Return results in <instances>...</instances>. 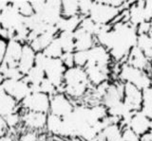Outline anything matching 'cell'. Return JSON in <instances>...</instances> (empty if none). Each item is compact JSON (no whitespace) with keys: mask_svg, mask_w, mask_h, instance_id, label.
<instances>
[{"mask_svg":"<svg viewBox=\"0 0 152 141\" xmlns=\"http://www.w3.org/2000/svg\"><path fill=\"white\" fill-rule=\"evenodd\" d=\"M136 27L128 22H118L113 24L111 30V46L109 53L112 60L119 62L124 59H127L130 50L137 43Z\"/></svg>","mask_w":152,"mask_h":141,"instance_id":"cell-1","label":"cell"},{"mask_svg":"<svg viewBox=\"0 0 152 141\" xmlns=\"http://www.w3.org/2000/svg\"><path fill=\"white\" fill-rule=\"evenodd\" d=\"M90 83L85 68L73 67L66 70L64 75L63 93L70 100H78L88 93Z\"/></svg>","mask_w":152,"mask_h":141,"instance_id":"cell-2","label":"cell"},{"mask_svg":"<svg viewBox=\"0 0 152 141\" xmlns=\"http://www.w3.org/2000/svg\"><path fill=\"white\" fill-rule=\"evenodd\" d=\"M118 78L123 83H129L144 90L152 84V76L148 72L137 69L127 63L123 64L118 72Z\"/></svg>","mask_w":152,"mask_h":141,"instance_id":"cell-3","label":"cell"},{"mask_svg":"<svg viewBox=\"0 0 152 141\" xmlns=\"http://www.w3.org/2000/svg\"><path fill=\"white\" fill-rule=\"evenodd\" d=\"M122 9L112 7L104 1H94L88 17L98 25H113Z\"/></svg>","mask_w":152,"mask_h":141,"instance_id":"cell-4","label":"cell"},{"mask_svg":"<svg viewBox=\"0 0 152 141\" xmlns=\"http://www.w3.org/2000/svg\"><path fill=\"white\" fill-rule=\"evenodd\" d=\"M46 79L53 84L57 89V93H63L64 75L66 72V67L61 59L48 58L43 67Z\"/></svg>","mask_w":152,"mask_h":141,"instance_id":"cell-5","label":"cell"},{"mask_svg":"<svg viewBox=\"0 0 152 141\" xmlns=\"http://www.w3.org/2000/svg\"><path fill=\"white\" fill-rule=\"evenodd\" d=\"M50 97L42 92L31 93L20 102V108L24 111L42 113L48 115L50 113Z\"/></svg>","mask_w":152,"mask_h":141,"instance_id":"cell-6","label":"cell"},{"mask_svg":"<svg viewBox=\"0 0 152 141\" xmlns=\"http://www.w3.org/2000/svg\"><path fill=\"white\" fill-rule=\"evenodd\" d=\"M1 88L4 92L12 97L17 102L20 103L24 98L31 93V86L25 80H11L5 79Z\"/></svg>","mask_w":152,"mask_h":141,"instance_id":"cell-7","label":"cell"},{"mask_svg":"<svg viewBox=\"0 0 152 141\" xmlns=\"http://www.w3.org/2000/svg\"><path fill=\"white\" fill-rule=\"evenodd\" d=\"M73 101L65 95L64 93H56L50 97V113L60 117H65L69 115L74 109Z\"/></svg>","mask_w":152,"mask_h":141,"instance_id":"cell-8","label":"cell"},{"mask_svg":"<svg viewBox=\"0 0 152 141\" xmlns=\"http://www.w3.org/2000/svg\"><path fill=\"white\" fill-rule=\"evenodd\" d=\"M85 71L87 73L90 85L93 87L107 82L111 74L110 67H100L93 64H88L86 65Z\"/></svg>","mask_w":152,"mask_h":141,"instance_id":"cell-9","label":"cell"},{"mask_svg":"<svg viewBox=\"0 0 152 141\" xmlns=\"http://www.w3.org/2000/svg\"><path fill=\"white\" fill-rule=\"evenodd\" d=\"M61 7V1H45L43 10L36 15L39 16L41 20L45 22L47 25L56 26V24L62 18Z\"/></svg>","mask_w":152,"mask_h":141,"instance_id":"cell-10","label":"cell"},{"mask_svg":"<svg viewBox=\"0 0 152 141\" xmlns=\"http://www.w3.org/2000/svg\"><path fill=\"white\" fill-rule=\"evenodd\" d=\"M123 101L132 112L140 111L142 105V90L129 83H125Z\"/></svg>","mask_w":152,"mask_h":141,"instance_id":"cell-11","label":"cell"},{"mask_svg":"<svg viewBox=\"0 0 152 141\" xmlns=\"http://www.w3.org/2000/svg\"><path fill=\"white\" fill-rule=\"evenodd\" d=\"M21 115V123L26 127L27 130L31 131H42L46 129L48 115L42 113H35L30 111H24Z\"/></svg>","mask_w":152,"mask_h":141,"instance_id":"cell-12","label":"cell"},{"mask_svg":"<svg viewBox=\"0 0 152 141\" xmlns=\"http://www.w3.org/2000/svg\"><path fill=\"white\" fill-rule=\"evenodd\" d=\"M23 46L24 44L15 39L8 40L3 64H6L8 67H17L22 54Z\"/></svg>","mask_w":152,"mask_h":141,"instance_id":"cell-13","label":"cell"},{"mask_svg":"<svg viewBox=\"0 0 152 141\" xmlns=\"http://www.w3.org/2000/svg\"><path fill=\"white\" fill-rule=\"evenodd\" d=\"M124 87L125 83L123 82H115V83H109L106 94L104 95L101 103L108 109L114 105L118 104L119 102L123 101L124 98Z\"/></svg>","mask_w":152,"mask_h":141,"instance_id":"cell-14","label":"cell"},{"mask_svg":"<svg viewBox=\"0 0 152 141\" xmlns=\"http://www.w3.org/2000/svg\"><path fill=\"white\" fill-rule=\"evenodd\" d=\"M126 63L132 65L133 67L142 70V71L148 73L152 71V61L147 58L137 46H135L130 50L129 54L127 56Z\"/></svg>","mask_w":152,"mask_h":141,"instance_id":"cell-15","label":"cell"},{"mask_svg":"<svg viewBox=\"0 0 152 141\" xmlns=\"http://www.w3.org/2000/svg\"><path fill=\"white\" fill-rule=\"evenodd\" d=\"M88 64H93L96 65H100V67H109L112 61L109 51L106 48H104V46L98 44H96L93 48L88 50Z\"/></svg>","mask_w":152,"mask_h":141,"instance_id":"cell-16","label":"cell"},{"mask_svg":"<svg viewBox=\"0 0 152 141\" xmlns=\"http://www.w3.org/2000/svg\"><path fill=\"white\" fill-rule=\"evenodd\" d=\"M59 34V31L57 30L56 26H49L48 30L40 35H38L36 38L31 41L30 44L31 48L35 51V52H43L44 49L49 46L52 41H53L57 35Z\"/></svg>","mask_w":152,"mask_h":141,"instance_id":"cell-17","label":"cell"},{"mask_svg":"<svg viewBox=\"0 0 152 141\" xmlns=\"http://www.w3.org/2000/svg\"><path fill=\"white\" fill-rule=\"evenodd\" d=\"M145 1H131L127 8V22L133 27H138L145 19Z\"/></svg>","mask_w":152,"mask_h":141,"instance_id":"cell-18","label":"cell"},{"mask_svg":"<svg viewBox=\"0 0 152 141\" xmlns=\"http://www.w3.org/2000/svg\"><path fill=\"white\" fill-rule=\"evenodd\" d=\"M35 55H36V52L31 48L30 45L24 44L21 57L17 65V68L19 69V71L23 74L24 77H25L28 73V71L34 67Z\"/></svg>","mask_w":152,"mask_h":141,"instance_id":"cell-19","label":"cell"},{"mask_svg":"<svg viewBox=\"0 0 152 141\" xmlns=\"http://www.w3.org/2000/svg\"><path fill=\"white\" fill-rule=\"evenodd\" d=\"M149 125L150 119L148 117H146L141 111H137L131 116L127 127H129L139 136H142L149 132Z\"/></svg>","mask_w":152,"mask_h":141,"instance_id":"cell-20","label":"cell"},{"mask_svg":"<svg viewBox=\"0 0 152 141\" xmlns=\"http://www.w3.org/2000/svg\"><path fill=\"white\" fill-rule=\"evenodd\" d=\"M75 41V51H88L96 45L95 37L86 32L82 29H79L73 32Z\"/></svg>","mask_w":152,"mask_h":141,"instance_id":"cell-21","label":"cell"},{"mask_svg":"<svg viewBox=\"0 0 152 141\" xmlns=\"http://www.w3.org/2000/svg\"><path fill=\"white\" fill-rule=\"evenodd\" d=\"M19 109H20V103L17 102L9 94L4 92L0 87V116L5 117L19 112Z\"/></svg>","mask_w":152,"mask_h":141,"instance_id":"cell-22","label":"cell"},{"mask_svg":"<svg viewBox=\"0 0 152 141\" xmlns=\"http://www.w3.org/2000/svg\"><path fill=\"white\" fill-rule=\"evenodd\" d=\"M82 16L77 15L73 17H62L56 24V27L59 32H70L73 33L80 27Z\"/></svg>","mask_w":152,"mask_h":141,"instance_id":"cell-23","label":"cell"},{"mask_svg":"<svg viewBox=\"0 0 152 141\" xmlns=\"http://www.w3.org/2000/svg\"><path fill=\"white\" fill-rule=\"evenodd\" d=\"M59 43L63 48L64 53H73L75 51L74 35L70 32H59L57 35Z\"/></svg>","mask_w":152,"mask_h":141,"instance_id":"cell-24","label":"cell"},{"mask_svg":"<svg viewBox=\"0 0 152 141\" xmlns=\"http://www.w3.org/2000/svg\"><path fill=\"white\" fill-rule=\"evenodd\" d=\"M62 125H63V119L52 114H48L46 130L52 135L60 136Z\"/></svg>","mask_w":152,"mask_h":141,"instance_id":"cell-25","label":"cell"},{"mask_svg":"<svg viewBox=\"0 0 152 141\" xmlns=\"http://www.w3.org/2000/svg\"><path fill=\"white\" fill-rule=\"evenodd\" d=\"M45 78L46 76L44 70L34 65L23 79L30 85H40L41 82L45 80Z\"/></svg>","mask_w":152,"mask_h":141,"instance_id":"cell-26","label":"cell"},{"mask_svg":"<svg viewBox=\"0 0 152 141\" xmlns=\"http://www.w3.org/2000/svg\"><path fill=\"white\" fill-rule=\"evenodd\" d=\"M136 46L142 51V53L147 58L152 61V42L149 38L148 34L138 35Z\"/></svg>","mask_w":152,"mask_h":141,"instance_id":"cell-27","label":"cell"},{"mask_svg":"<svg viewBox=\"0 0 152 141\" xmlns=\"http://www.w3.org/2000/svg\"><path fill=\"white\" fill-rule=\"evenodd\" d=\"M43 53H44L48 58H52V59H60L62 56H63L64 51L58 39H57V37L44 49Z\"/></svg>","mask_w":152,"mask_h":141,"instance_id":"cell-28","label":"cell"},{"mask_svg":"<svg viewBox=\"0 0 152 141\" xmlns=\"http://www.w3.org/2000/svg\"><path fill=\"white\" fill-rule=\"evenodd\" d=\"M62 4V17H73L79 14L78 1H61Z\"/></svg>","mask_w":152,"mask_h":141,"instance_id":"cell-29","label":"cell"},{"mask_svg":"<svg viewBox=\"0 0 152 141\" xmlns=\"http://www.w3.org/2000/svg\"><path fill=\"white\" fill-rule=\"evenodd\" d=\"M11 3L19 12V14L24 18L31 17L34 14V11H33L31 1H12Z\"/></svg>","mask_w":152,"mask_h":141,"instance_id":"cell-30","label":"cell"},{"mask_svg":"<svg viewBox=\"0 0 152 141\" xmlns=\"http://www.w3.org/2000/svg\"><path fill=\"white\" fill-rule=\"evenodd\" d=\"M80 29H82L88 33L92 34L95 37V34L97 33L99 25L96 24L95 22H93L88 16L87 17H82V20H81V24H80Z\"/></svg>","mask_w":152,"mask_h":141,"instance_id":"cell-31","label":"cell"},{"mask_svg":"<svg viewBox=\"0 0 152 141\" xmlns=\"http://www.w3.org/2000/svg\"><path fill=\"white\" fill-rule=\"evenodd\" d=\"M74 58V65L78 67L85 68L88 62V51H74L73 52Z\"/></svg>","mask_w":152,"mask_h":141,"instance_id":"cell-32","label":"cell"},{"mask_svg":"<svg viewBox=\"0 0 152 141\" xmlns=\"http://www.w3.org/2000/svg\"><path fill=\"white\" fill-rule=\"evenodd\" d=\"M4 120L6 122L8 129H14L16 128L19 123H21V115L19 112L14 113V114L5 116Z\"/></svg>","mask_w":152,"mask_h":141,"instance_id":"cell-33","label":"cell"},{"mask_svg":"<svg viewBox=\"0 0 152 141\" xmlns=\"http://www.w3.org/2000/svg\"><path fill=\"white\" fill-rule=\"evenodd\" d=\"M40 92L47 94V95L51 97L57 93V89L53 84L49 81V80L45 78V80L40 84Z\"/></svg>","mask_w":152,"mask_h":141,"instance_id":"cell-34","label":"cell"},{"mask_svg":"<svg viewBox=\"0 0 152 141\" xmlns=\"http://www.w3.org/2000/svg\"><path fill=\"white\" fill-rule=\"evenodd\" d=\"M93 2L91 0H83V1H78L79 3V14L82 17H87L89 15L90 10H91Z\"/></svg>","mask_w":152,"mask_h":141,"instance_id":"cell-35","label":"cell"},{"mask_svg":"<svg viewBox=\"0 0 152 141\" xmlns=\"http://www.w3.org/2000/svg\"><path fill=\"white\" fill-rule=\"evenodd\" d=\"M122 139L124 141H140V136L135 134L129 127H123L122 129Z\"/></svg>","mask_w":152,"mask_h":141,"instance_id":"cell-36","label":"cell"},{"mask_svg":"<svg viewBox=\"0 0 152 141\" xmlns=\"http://www.w3.org/2000/svg\"><path fill=\"white\" fill-rule=\"evenodd\" d=\"M18 141H38L37 132L27 130V132L20 134Z\"/></svg>","mask_w":152,"mask_h":141,"instance_id":"cell-37","label":"cell"},{"mask_svg":"<svg viewBox=\"0 0 152 141\" xmlns=\"http://www.w3.org/2000/svg\"><path fill=\"white\" fill-rule=\"evenodd\" d=\"M63 62L66 68H71L75 67L74 65V58H73V53H64L63 56L60 58Z\"/></svg>","mask_w":152,"mask_h":141,"instance_id":"cell-38","label":"cell"},{"mask_svg":"<svg viewBox=\"0 0 152 141\" xmlns=\"http://www.w3.org/2000/svg\"><path fill=\"white\" fill-rule=\"evenodd\" d=\"M142 104L152 103V84L142 91Z\"/></svg>","mask_w":152,"mask_h":141,"instance_id":"cell-39","label":"cell"},{"mask_svg":"<svg viewBox=\"0 0 152 141\" xmlns=\"http://www.w3.org/2000/svg\"><path fill=\"white\" fill-rule=\"evenodd\" d=\"M137 34H148L151 30V26L149 22H142L138 27H136Z\"/></svg>","mask_w":152,"mask_h":141,"instance_id":"cell-40","label":"cell"},{"mask_svg":"<svg viewBox=\"0 0 152 141\" xmlns=\"http://www.w3.org/2000/svg\"><path fill=\"white\" fill-rule=\"evenodd\" d=\"M142 114L149 119H152V103H146V104H142L140 110Z\"/></svg>","mask_w":152,"mask_h":141,"instance_id":"cell-41","label":"cell"},{"mask_svg":"<svg viewBox=\"0 0 152 141\" xmlns=\"http://www.w3.org/2000/svg\"><path fill=\"white\" fill-rule=\"evenodd\" d=\"M6 46H7V40L0 38V65L3 63L5 51H6Z\"/></svg>","mask_w":152,"mask_h":141,"instance_id":"cell-42","label":"cell"},{"mask_svg":"<svg viewBox=\"0 0 152 141\" xmlns=\"http://www.w3.org/2000/svg\"><path fill=\"white\" fill-rule=\"evenodd\" d=\"M8 130L9 129L6 125V122H5V120H4V117L0 116V138L7 134Z\"/></svg>","mask_w":152,"mask_h":141,"instance_id":"cell-43","label":"cell"},{"mask_svg":"<svg viewBox=\"0 0 152 141\" xmlns=\"http://www.w3.org/2000/svg\"><path fill=\"white\" fill-rule=\"evenodd\" d=\"M140 141H152V134L148 132V133L142 134L140 136Z\"/></svg>","mask_w":152,"mask_h":141,"instance_id":"cell-44","label":"cell"},{"mask_svg":"<svg viewBox=\"0 0 152 141\" xmlns=\"http://www.w3.org/2000/svg\"><path fill=\"white\" fill-rule=\"evenodd\" d=\"M0 141H13V139H12V136L6 134V135H4L3 137L0 138Z\"/></svg>","mask_w":152,"mask_h":141,"instance_id":"cell-45","label":"cell"},{"mask_svg":"<svg viewBox=\"0 0 152 141\" xmlns=\"http://www.w3.org/2000/svg\"><path fill=\"white\" fill-rule=\"evenodd\" d=\"M68 141H84V140L82 138H80V137H77V136H74V137L69 138Z\"/></svg>","mask_w":152,"mask_h":141,"instance_id":"cell-46","label":"cell"},{"mask_svg":"<svg viewBox=\"0 0 152 141\" xmlns=\"http://www.w3.org/2000/svg\"><path fill=\"white\" fill-rule=\"evenodd\" d=\"M4 81H5V78H4L3 75L0 73V87H1V85H2V83L4 82Z\"/></svg>","mask_w":152,"mask_h":141,"instance_id":"cell-47","label":"cell"},{"mask_svg":"<svg viewBox=\"0 0 152 141\" xmlns=\"http://www.w3.org/2000/svg\"><path fill=\"white\" fill-rule=\"evenodd\" d=\"M149 133L152 134V119H150V125H149Z\"/></svg>","mask_w":152,"mask_h":141,"instance_id":"cell-48","label":"cell"},{"mask_svg":"<svg viewBox=\"0 0 152 141\" xmlns=\"http://www.w3.org/2000/svg\"><path fill=\"white\" fill-rule=\"evenodd\" d=\"M94 141H97V140H94Z\"/></svg>","mask_w":152,"mask_h":141,"instance_id":"cell-49","label":"cell"}]
</instances>
